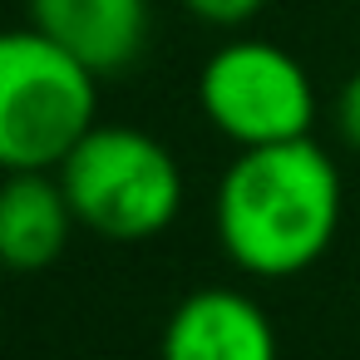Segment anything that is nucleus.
I'll return each instance as SVG.
<instances>
[{"label": "nucleus", "mask_w": 360, "mask_h": 360, "mask_svg": "<svg viewBox=\"0 0 360 360\" xmlns=\"http://www.w3.org/2000/svg\"><path fill=\"white\" fill-rule=\"evenodd\" d=\"M266 0H183V11H193L202 25H217V30H242L247 20L262 15Z\"/></svg>", "instance_id": "obj_8"}, {"label": "nucleus", "mask_w": 360, "mask_h": 360, "mask_svg": "<svg viewBox=\"0 0 360 360\" xmlns=\"http://www.w3.org/2000/svg\"><path fill=\"white\" fill-rule=\"evenodd\" d=\"M212 227L227 262L257 281L301 276L326 257L340 227V168L311 143L242 148L212 198Z\"/></svg>", "instance_id": "obj_1"}, {"label": "nucleus", "mask_w": 360, "mask_h": 360, "mask_svg": "<svg viewBox=\"0 0 360 360\" xmlns=\"http://www.w3.org/2000/svg\"><path fill=\"white\" fill-rule=\"evenodd\" d=\"M335 134H340L345 148L360 153V70H355V75L340 84V94H335Z\"/></svg>", "instance_id": "obj_9"}, {"label": "nucleus", "mask_w": 360, "mask_h": 360, "mask_svg": "<svg viewBox=\"0 0 360 360\" xmlns=\"http://www.w3.org/2000/svg\"><path fill=\"white\" fill-rule=\"evenodd\" d=\"M30 25L104 79L143 55L148 0H30Z\"/></svg>", "instance_id": "obj_6"}, {"label": "nucleus", "mask_w": 360, "mask_h": 360, "mask_svg": "<svg viewBox=\"0 0 360 360\" xmlns=\"http://www.w3.org/2000/svg\"><path fill=\"white\" fill-rule=\"evenodd\" d=\"M94 114L99 75L35 25L0 30V173H55Z\"/></svg>", "instance_id": "obj_2"}, {"label": "nucleus", "mask_w": 360, "mask_h": 360, "mask_svg": "<svg viewBox=\"0 0 360 360\" xmlns=\"http://www.w3.org/2000/svg\"><path fill=\"white\" fill-rule=\"evenodd\" d=\"M207 124L237 148H271L311 139L316 89L296 55L266 40H227L198 75Z\"/></svg>", "instance_id": "obj_4"}, {"label": "nucleus", "mask_w": 360, "mask_h": 360, "mask_svg": "<svg viewBox=\"0 0 360 360\" xmlns=\"http://www.w3.org/2000/svg\"><path fill=\"white\" fill-rule=\"evenodd\" d=\"M79 217L60 173H6L0 183V266L45 271L65 257Z\"/></svg>", "instance_id": "obj_7"}, {"label": "nucleus", "mask_w": 360, "mask_h": 360, "mask_svg": "<svg viewBox=\"0 0 360 360\" xmlns=\"http://www.w3.org/2000/svg\"><path fill=\"white\" fill-rule=\"evenodd\" d=\"M79 227L109 242H148L183 212V168L143 129L94 124L55 168Z\"/></svg>", "instance_id": "obj_3"}, {"label": "nucleus", "mask_w": 360, "mask_h": 360, "mask_svg": "<svg viewBox=\"0 0 360 360\" xmlns=\"http://www.w3.org/2000/svg\"><path fill=\"white\" fill-rule=\"evenodd\" d=\"M158 355L163 360H276V330L252 296L232 286H202L173 306Z\"/></svg>", "instance_id": "obj_5"}]
</instances>
